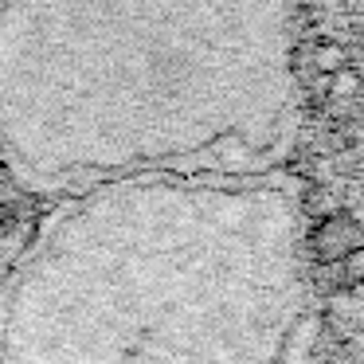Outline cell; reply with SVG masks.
I'll list each match as a JSON object with an SVG mask.
<instances>
[{"label": "cell", "instance_id": "1", "mask_svg": "<svg viewBox=\"0 0 364 364\" xmlns=\"http://www.w3.org/2000/svg\"><path fill=\"white\" fill-rule=\"evenodd\" d=\"M360 247V228L356 220L348 215H325L314 231V255L321 262H337V259H348V255Z\"/></svg>", "mask_w": 364, "mask_h": 364}, {"label": "cell", "instance_id": "2", "mask_svg": "<svg viewBox=\"0 0 364 364\" xmlns=\"http://www.w3.org/2000/svg\"><path fill=\"white\" fill-rule=\"evenodd\" d=\"M314 67H317L321 75H333V71H341V67H345V51H341L333 40L317 43V48H314Z\"/></svg>", "mask_w": 364, "mask_h": 364}, {"label": "cell", "instance_id": "3", "mask_svg": "<svg viewBox=\"0 0 364 364\" xmlns=\"http://www.w3.org/2000/svg\"><path fill=\"white\" fill-rule=\"evenodd\" d=\"M329 90H333L337 98H353L356 90H360V75H356L353 67H341V71L329 75Z\"/></svg>", "mask_w": 364, "mask_h": 364}]
</instances>
